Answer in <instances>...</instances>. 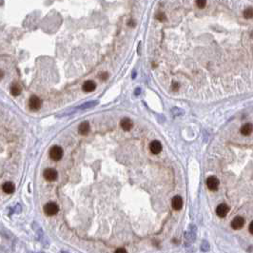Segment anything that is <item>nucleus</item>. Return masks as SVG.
Returning <instances> with one entry per match:
<instances>
[{
    "mask_svg": "<svg viewBox=\"0 0 253 253\" xmlns=\"http://www.w3.org/2000/svg\"><path fill=\"white\" fill-rule=\"evenodd\" d=\"M107 77H108V73H104V74H102V75H101V78H103L104 80H106Z\"/></svg>",
    "mask_w": 253,
    "mask_h": 253,
    "instance_id": "obj_20",
    "label": "nucleus"
},
{
    "mask_svg": "<svg viewBox=\"0 0 253 253\" xmlns=\"http://www.w3.org/2000/svg\"><path fill=\"white\" fill-rule=\"evenodd\" d=\"M29 109H31L32 110L35 111V110L40 109V108L42 106V102H41L39 97H37V96H35V95H33L32 97L29 98Z\"/></svg>",
    "mask_w": 253,
    "mask_h": 253,
    "instance_id": "obj_5",
    "label": "nucleus"
},
{
    "mask_svg": "<svg viewBox=\"0 0 253 253\" xmlns=\"http://www.w3.org/2000/svg\"><path fill=\"white\" fill-rule=\"evenodd\" d=\"M156 18H157L159 21H165L166 20V16L164 13H158L156 16Z\"/></svg>",
    "mask_w": 253,
    "mask_h": 253,
    "instance_id": "obj_18",
    "label": "nucleus"
},
{
    "mask_svg": "<svg viewBox=\"0 0 253 253\" xmlns=\"http://www.w3.org/2000/svg\"><path fill=\"white\" fill-rule=\"evenodd\" d=\"M2 190L7 194H12L16 190V187H14L12 182H6L2 185Z\"/></svg>",
    "mask_w": 253,
    "mask_h": 253,
    "instance_id": "obj_11",
    "label": "nucleus"
},
{
    "mask_svg": "<svg viewBox=\"0 0 253 253\" xmlns=\"http://www.w3.org/2000/svg\"><path fill=\"white\" fill-rule=\"evenodd\" d=\"M59 211V206L53 202H50L48 204L45 205L44 206V212H45L48 216H54V215H56Z\"/></svg>",
    "mask_w": 253,
    "mask_h": 253,
    "instance_id": "obj_2",
    "label": "nucleus"
},
{
    "mask_svg": "<svg viewBox=\"0 0 253 253\" xmlns=\"http://www.w3.org/2000/svg\"><path fill=\"white\" fill-rule=\"evenodd\" d=\"M95 88H96V84L92 80L86 81L83 84V91L85 92H92L95 90Z\"/></svg>",
    "mask_w": 253,
    "mask_h": 253,
    "instance_id": "obj_13",
    "label": "nucleus"
},
{
    "mask_svg": "<svg viewBox=\"0 0 253 253\" xmlns=\"http://www.w3.org/2000/svg\"><path fill=\"white\" fill-rule=\"evenodd\" d=\"M244 16L247 19L252 18V16H253V10H252L251 7H249V8H248L247 10L244 11Z\"/></svg>",
    "mask_w": 253,
    "mask_h": 253,
    "instance_id": "obj_16",
    "label": "nucleus"
},
{
    "mask_svg": "<svg viewBox=\"0 0 253 253\" xmlns=\"http://www.w3.org/2000/svg\"><path fill=\"white\" fill-rule=\"evenodd\" d=\"M178 88H179V84H175L173 87V91H177Z\"/></svg>",
    "mask_w": 253,
    "mask_h": 253,
    "instance_id": "obj_21",
    "label": "nucleus"
},
{
    "mask_svg": "<svg viewBox=\"0 0 253 253\" xmlns=\"http://www.w3.org/2000/svg\"><path fill=\"white\" fill-rule=\"evenodd\" d=\"M249 231H250L251 234L253 233V222H251L250 225H249Z\"/></svg>",
    "mask_w": 253,
    "mask_h": 253,
    "instance_id": "obj_19",
    "label": "nucleus"
},
{
    "mask_svg": "<svg viewBox=\"0 0 253 253\" xmlns=\"http://www.w3.org/2000/svg\"><path fill=\"white\" fill-rule=\"evenodd\" d=\"M196 5L198 8L204 9L206 5V0H196Z\"/></svg>",
    "mask_w": 253,
    "mask_h": 253,
    "instance_id": "obj_17",
    "label": "nucleus"
},
{
    "mask_svg": "<svg viewBox=\"0 0 253 253\" xmlns=\"http://www.w3.org/2000/svg\"><path fill=\"white\" fill-rule=\"evenodd\" d=\"M90 124H88V121H84L82 122L79 126H78V132L81 135H87L88 132H90Z\"/></svg>",
    "mask_w": 253,
    "mask_h": 253,
    "instance_id": "obj_10",
    "label": "nucleus"
},
{
    "mask_svg": "<svg viewBox=\"0 0 253 253\" xmlns=\"http://www.w3.org/2000/svg\"><path fill=\"white\" fill-rule=\"evenodd\" d=\"M150 150L153 154H158L162 151V145L157 140L152 141V142L151 143V145H150Z\"/></svg>",
    "mask_w": 253,
    "mask_h": 253,
    "instance_id": "obj_9",
    "label": "nucleus"
},
{
    "mask_svg": "<svg viewBox=\"0 0 253 253\" xmlns=\"http://www.w3.org/2000/svg\"><path fill=\"white\" fill-rule=\"evenodd\" d=\"M115 252H126V250L125 249H116Z\"/></svg>",
    "mask_w": 253,
    "mask_h": 253,
    "instance_id": "obj_22",
    "label": "nucleus"
},
{
    "mask_svg": "<svg viewBox=\"0 0 253 253\" xmlns=\"http://www.w3.org/2000/svg\"><path fill=\"white\" fill-rule=\"evenodd\" d=\"M44 178L49 182H54L57 179L58 173L54 168H47L44 170Z\"/></svg>",
    "mask_w": 253,
    "mask_h": 253,
    "instance_id": "obj_3",
    "label": "nucleus"
},
{
    "mask_svg": "<svg viewBox=\"0 0 253 253\" xmlns=\"http://www.w3.org/2000/svg\"><path fill=\"white\" fill-rule=\"evenodd\" d=\"M172 206L174 210H180L183 207V199L181 196L176 195L172 200Z\"/></svg>",
    "mask_w": 253,
    "mask_h": 253,
    "instance_id": "obj_7",
    "label": "nucleus"
},
{
    "mask_svg": "<svg viewBox=\"0 0 253 253\" xmlns=\"http://www.w3.org/2000/svg\"><path fill=\"white\" fill-rule=\"evenodd\" d=\"M228 211H229V207L226 204H220L216 207V214L218 215L219 217H221V218L226 217L227 214L228 213Z\"/></svg>",
    "mask_w": 253,
    "mask_h": 253,
    "instance_id": "obj_6",
    "label": "nucleus"
},
{
    "mask_svg": "<svg viewBox=\"0 0 253 253\" xmlns=\"http://www.w3.org/2000/svg\"><path fill=\"white\" fill-rule=\"evenodd\" d=\"M3 76H4V72L2 71H0V79H1Z\"/></svg>",
    "mask_w": 253,
    "mask_h": 253,
    "instance_id": "obj_23",
    "label": "nucleus"
},
{
    "mask_svg": "<svg viewBox=\"0 0 253 253\" xmlns=\"http://www.w3.org/2000/svg\"><path fill=\"white\" fill-rule=\"evenodd\" d=\"M21 91H22V88L20 87V85L18 84H13L12 87H11V93L12 95L13 96H17L21 93Z\"/></svg>",
    "mask_w": 253,
    "mask_h": 253,
    "instance_id": "obj_15",
    "label": "nucleus"
},
{
    "mask_svg": "<svg viewBox=\"0 0 253 253\" xmlns=\"http://www.w3.org/2000/svg\"><path fill=\"white\" fill-rule=\"evenodd\" d=\"M244 219L243 217H241V216H236V217L232 220V222H231V227H232V228H233V229H236V230L242 228V227H244Z\"/></svg>",
    "mask_w": 253,
    "mask_h": 253,
    "instance_id": "obj_8",
    "label": "nucleus"
},
{
    "mask_svg": "<svg viewBox=\"0 0 253 253\" xmlns=\"http://www.w3.org/2000/svg\"><path fill=\"white\" fill-rule=\"evenodd\" d=\"M121 126H122V129L126 131H129L132 129V126H133V122L130 120V118H124L121 120V123H120Z\"/></svg>",
    "mask_w": 253,
    "mask_h": 253,
    "instance_id": "obj_12",
    "label": "nucleus"
},
{
    "mask_svg": "<svg viewBox=\"0 0 253 253\" xmlns=\"http://www.w3.org/2000/svg\"><path fill=\"white\" fill-rule=\"evenodd\" d=\"M50 157L54 161H59L63 157V150L59 146H54L50 150Z\"/></svg>",
    "mask_w": 253,
    "mask_h": 253,
    "instance_id": "obj_1",
    "label": "nucleus"
},
{
    "mask_svg": "<svg viewBox=\"0 0 253 253\" xmlns=\"http://www.w3.org/2000/svg\"><path fill=\"white\" fill-rule=\"evenodd\" d=\"M252 130H253V126H252L251 123L244 124L241 128V133H242L243 135H249V134H251Z\"/></svg>",
    "mask_w": 253,
    "mask_h": 253,
    "instance_id": "obj_14",
    "label": "nucleus"
},
{
    "mask_svg": "<svg viewBox=\"0 0 253 253\" xmlns=\"http://www.w3.org/2000/svg\"><path fill=\"white\" fill-rule=\"evenodd\" d=\"M206 185L207 189L211 190V191H215L217 190L219 188V180L217 177L215 176H210L206 179Z\"/></svg>",
    "mask_w": 253,
    "mask_h": 253,
    "instance_id": "obj_4",
    "label": "nucleus"
}]
</instances>
